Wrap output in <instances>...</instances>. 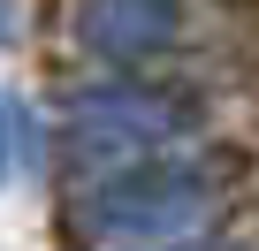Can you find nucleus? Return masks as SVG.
Wrapping results in <instances>:
<instances>
[{
	"instance_id": "f257e3e1",
	"label": "nucleus",
	"mask_w": 259,
	"mask_h": 251,
	"mask_svg": "<svg viewBox=\"0 0 259 251\" xmlns=\"http://www.w3.org/2000/svg\"><path fill=\"white\" fill-rule=\"evenodd\" d=\"M198 213H206V190H198V175H183V168H138V175H122V183H107V190L92 198V228L138 236V243H168V236H183Z\"/></svg>"
},
{
	"instance_id": "f03ea898",
	"label": "nucleus",
	"mask_w": 259,
	"mask_h": 251,
	"mask_svg": "<svg viewBox=\"0 0 259 251\" xmlns=\"http://www.w3.org/2000/svg\"><path fill=\"white\" fill-rule=\"evenodd\" d=\"M168 31H176L168 0H92L84 8V38L99 54H153Z\"/></svg>"
},
{
	"instance_id": "7ed1b4c3",
	"label": "nucleus",
	"mask_w": 259,
	"mask_h": 251,
	"mask_svg": "<svg viewBox=\"0 0 259 251\" xmlns=\"http://www.w3.org/2000/svg\"><path fill=\"white\" fill-rule=\"evenodd\" d=\"M168 107L160 99H130V91H114V99H92L84 114H76V137L84 145H145V137H168Z\"/></svg>"
},
{
	"instance_id": "20e7f679",
	"label": "nucleus",
	"mask_w": 259,
	"mask_h": 251,
	"mask_svg": "<svg viewBox=\"0 0 259 251\" xmlns=\"http://www.w3.org/2000/svg\"><path fill=\"white\" fill-rule=\"evenodd\" d=\"M8 153H16V114H8V99H0V175H8Z\"/></svg>"
}]
</instances>
